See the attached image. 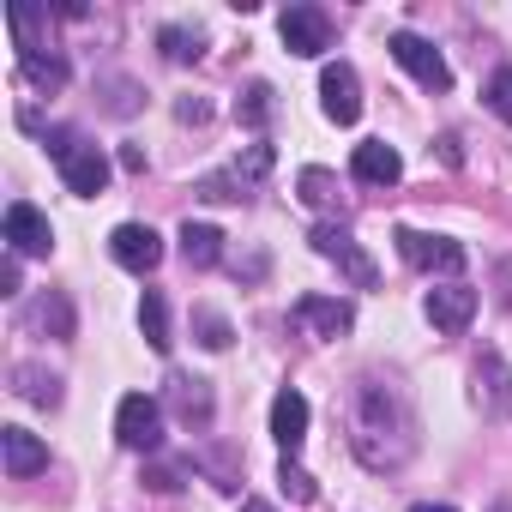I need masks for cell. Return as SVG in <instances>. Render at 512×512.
Returning <instances> with one entry per match:
<instances>
[{
	"mask_svg": "<svg viewBox=\"0 0 512 512\" xmlns=\"http://www.w3.org/2000/svg\"><path fill=\"white\" fill-rule=\"evenodd\" d=\"M49 157L61 163V181H67L79 199H97V193L109 187V157H103L97 145H85L73 127H55V133H49Z\"/></svg>",
	"mask_w": 512,
	"mask_h": 512,
	"instance_id": "1",
	"label": "cell"
},
{
	"mask_svg": "<svg viewBox=\"0 0 512 512\" xmlns=\"http://www.w3.org/2000/svg\"><path fill=\"white\" fill-rule=\"evenodd\" d=\"M392 241H398V260L404 266H416V272H464V241H452V235H422V229H392Z\"/></svg>",
	"mask_w": 512,
	"mask_h": 512,
	"instance_id": "2",
	"label": "cell"
},
{
	"mask_svg": "<svg viewBox=\"0 0 512 512\" xmlns=\"http://www.w3.org/2000/svg\"><path fill=\"white\" fill-rule=\"evenodd\" d=\"M386 49H392V61H398L422 91H446V85H452V67H446V55H440L428 37H416V31H392Z\"/></svg>",
	"mask_w": 512,
	"mask_h": 512,
	"instance_id": "3",
	"label": "cell"
},
{
	"mask_svg": "<svg viewBox=\"0 0 512 512\" xmlns=\"http://www.w3.org/2000/svg\"><path fill=\"white\" fill-rule=\"evenodd\" d=\"M115 440H121L127 452H157V446H163V410H157V398L127 392L121 410H115Z\"/></svg>",
	"mask_w": 512,
	"mask_h": 512,
	"instance_id": "4",
	"label": "cell"
},
{
	"mask_svg": "<svg viewBox=\"0 0 512 512\" xmlns=\"http://www.w3.org/2000/svg\"><path fill=\"white\" fill-rule=\"evenodd\" d=\"M266 175H272V145H247V157H235L223 175H205L199 193H205V199H247Z\"/></svg>",
	"mask_w": 512,
	"mask_h": 512,
	"instance_id": "5",
	"label": "cell"
},
{
	"mask_svg": "<svg viewBox=\"0 0 512 512\" xmlns=\"http://www.w3.org/2000/svg\"><path fill=\"white\" fill-rule=\"evenodd\" d=\"M0 235H7V253H31V260H49L55 253V229H49V217L37 211V205H25V199H13L7 205V223H0Z\"/></svg>",
	"mask_w": 512,
	"mask_h": 512,
	"instance_id": "6",
	"label": "cell"
},
{
	"mask_svg": "<svg viewBox=\"0 0 512 512\" xmlns=\"http://www.w3.org/2000/svg\"><path fill=\"white\" fill-rule=\"evenodd\" d=\"M308 241H314V253H320V260H338V266H344V278H350L356 290H374V278H380V272H374V260H368V253L356 247V235H350V229H338V223H320Z\"/></svg>",
	"mask_w": 512,
	"mask_h": 512,
	"instance_id": "7",
	"label": "cell"
},
{
	"mask_svg": "<svg viewBox=\"0 0 512 512\" xmlns=\"http://www.w3.org/2000/svg\"><path fill=\"white\" fill-rule=\"evenodd\" d=\"M320 109H326L338 127H356V121H362V79H356L350 61H332V67L320 73Z\"/></svg>",
	"mask_w": 512,
	"mask_h": 512,
	"instance_id": "8",
	"label": "cell"
},
{
	"mask_svg": "<svg viewBox=\"0 0 512 512\" xmlns=\"http://www.w3.org/2000/svg\"><path fill=\"white\" fill-rule=\"evenodd\" d=\"M109 253H115V266H127V272H157L163 266V235L151 229V223H121L115 235H109Z\"/></svg>",
	"mask_w": 512,
	"mask_h": 512,
	"instance_id": "9",
	"label": "cell"
},
{
	"mask_svg": "<svg viewBox=\"0 0 512 512\" xmlns=\"http://www.w3.org/2000/svg\"><path fill=\"white\" fill-rule=\"evenodd\" d=\"M278 31H284V49L290 55H326L332 49V19L320 7H290L278 19Z\"/></svg>",
	"mask_w": 512,
	"mask_h": 512,
	"instance_id": "10",
	"label": "cell"
},
{
	"mask_svg": "<svg viewBox=\"0 0 512 512\" xmlns=\"http://www.w3.org/2000/svg\"><path fill=\"white\" fill-rule=\"evenodd\" d=\"M428 320H434V332H464L470 320H476V290L470 284H440V290H428Z\"/></svg>",
	"mask_w": 512,
	"mask_h": 512,
	"instance_id": "11",
	"label": "cell"
},
{
	"mask_svg": "<svg viewBox=\"0 0 512 512\" xmlns=\"http://www.w3.org/2000/svg\"><path fill=\"white\" fill-rule=\"evenodd\" d=\"M296 320H302L308 332H320V338H344V332L356 326V308H350L344 296H302V302H296Z\"/></svg>",
	"mask_w": 512,
	"mask_h": 512,
	"instance_id": "12",
	"label": "cell"
},
{
	"mask_svg": "<svg viewBox=\"0 0 512 512\" xmlns=\"http://www.w3.org/2000/svg\"><path fill=\"white\" fill-rule=\"evenodd\" d=\"M0 464H7V476H37L49 470V446L31 428H0Z\"/></svg>",
	"mask_w": 512,
	"mask_h": 512,
	"instance_id": "13",
	"label": "cell"
},
{
	"mask_svg": "<svg viewBox=\"0 0 512 512\" xmlns=\"http://www.w3.org/2000/svg\"><path fill=\"white\" fill-rule=\"evenodd\" d=\"M272 434H278L284 458H296V446L308 440V398H302L296 386H284V392L272 398Z\"/></svg>",
	"mask_w": 512,
	"mask_h": 512,
	"instance_id": "14",
	"label": "cell"
},
{
	"mask_svg": "<svg viewBox=\"0 0 512 512\" xmlns=\"http://www.w3.org/2000/svg\"><path fill=\"white\" fill-rule=\"evenodd\" d=\"M350 169H356V181H368V187H392V181L404 175V157H398L386 139H368V145H356Z\"/></svg>",
	"mask_w": 512,
	"mask_h": 512,
	"instance_id": "15",
	"label": "cell"
},
{
	"mask_svg": "<svg viewBox=\"0 0 512 512\" xmlns=\"http://www.w3.org/2000/svg\"><path fill=\"white\" fill-rule=\"evenodd\" d=\"M181 260H187V266H199V272H205V266H217V260H223V229H217V223H193V217H187V223H181Z\"/></svg>",
	"mask_w": 512,
	"mask_h": 512,
	"instance_id": "16",
	"label": "cell"
},
{
	"mask_svg": "<svg viewBox=\"0 0 512 512\" xmlns=\"http://www.w3.org/2000/svg\"><path fill=\"white\" fill-rule=\"evenodd\" d=\"M169 404H175V416H181L187 428H205V422H211V392H205V380L175 374V380H169Z\"/></svg>",
	"mask_w": 512,
	"mask_h": 512,
	"instance_id": "17",
	"label": "cell"
},
{
	"mask_svg": "<svg viewBox=\"0 0 512 512\" xmlns=\"http://www.w3.org/2000/svg\"><path fill=\"white\" fill-rule=\"evenodd\" d=\"M139 332H145V344H151L157 356H169V344H175V338H169V308H163V296H157V290H145V296H139Z\"/></svg>",
	"mask_w": 512,
	"mask_h": 512,
	"instance_id": "18",
	"label": "cell"
},
{
	"mask_svg": "<svg viewBox=\"0 0 512 512\" xmlns=\"http://www.w3.org/2000/svg\"><path fill=\"white\" fill-rule=\"evenodd\" d=\"M19 73H25L37 91H61V85H67V61H61V55H43V49L19 55Z\"/></svg>",
	"mask_w": 512,
	"mask_h": 512,
	"instance_id": "19",
	"label": "cell"
},
{
	"mask_svg": "<svg viewBox=\"0 0 512 512\" xmlns=\"http://www.w3.org/2000/svg\"><path fill=\"white\" fill-rule=\"evenodd\" d=\"M235 121L260 133V127L272 121V85H247V91L235 97Z\"/></svg>",
	"mask_w": 512,
	"mask_h": 512,
	"instance_id": "20",
	"label": "cell"
},
{
	"mask_svg": "<svg viewBox=\"0 0 512 512\" xmlns=\"http://www.w3.org/2000/svg\"><path fill=\"white\" fill-rule=\"evenodd\" d=\"M296 193H302V205H314V211H326V205L338 199V181H332L326 169H302V175H296Z\"/></svg>",
	"mask_w": 512,
	"mask_h": 512,
	"instance_id": "21",
	"label": "cell"
},
{
	"mask_svg": "<svg viewBox=\"0 0 512 512\" xmlns=\"http://www.w3.org/2000/svg\"><path fill=\"white\" fill-rule=\"evenodd\" d=\"M278 488H284V494H290L296 506H314V500H320V488H314V476H308V470H302L296 458H284V464H278Z\"/></svg>",
	"mask_w": 512,
	"mask_h": 512,
	"instance_id": "22",
	"label": "cell"
},
{
	"mask_svg": "<svg viewBox=\"0 0 512 512\" xmlns=\"http://www.w3.org/2000/svg\"><path fill=\"white\" fill-rule=\"evenodd\" d=\"M31 326H55V338H73V308H67L61 296H43V302L31 308Z\"/></svg>",
	"mask_w": 512,
	"mask_h": 512,
	"instance_id": "23",
	"label": "cell"
},
{
	"mask_svg": "<svg viewBox=\"0 0 512 512\" xmlns=\"http://www.w3.org/2000/svg\"><path fill=\"white\" fill-rule=\"evenodd\" d=\"M157 43H163V55H169V61H199V31L163 25V31H157Z\"/></svg>",
	"mask_w": 512,
	"mask_h": 512,
	"instance_id": "24",
	"label": "cell"
},
{
	"mask_svg": "<svg viewBox=\"0 0 512 512\" xmlns=\"http://www.w3.org/2000/svg\"><path fill=\"white\" fill-rule=\"evenodd\" d=\"M193 326H199V344H205V350H229V338H235V332H229V320H223V314H211V308H199V314H193Z\"/></svg>",
	"mask_w": 512,
	"mask_h": 512,
	"instance_id": "25",
	"label": "cell"
},
{
	"mask_svg": "<svg viewBox=\"0 0 512 512\" xmlns=\"http://www.w3.org/2000/svg\"><path fill=\"white\" fill-rule=\"evenodd\" d=\"M482 97H488V109L512 127V67H500V73L488 79V91H482Z\"/></svg>",
	"mask_w": 512,
	"mask_h": 512,
	"instance_id": "26",
	"label": "cell"
},
{
	"mask_svg": "<svg viewBox=\"0 0 512 512\" xmlns=\"http://www.w3.org/2000/svg\"><path fill=\"white\" fill-rule=\"evenodd\" d=\"M19 380H25V386H19V392H25V398H31V404H55V398H61V392H55V380H43V374H37V368H19Z\"/></svg>",
	"mask_w": 512,
	"mask_h": 512,
	"instance_id": "27",
	"label": "cell"
},
{
	"mask_svg": "<svg viewBox=\"0 0 512 512\" xmlns=\"http://www.w3.org/2000/svg\"><path fill=\"white\" fill-rule=\"evenodd\" d=\"M13 290H19V253L0 260V296H13Z\"/></svg>",
	"mask_w": 512,
	"mask_h": 512,
	"instance_id": "28",
	"label": "cell"
},
{
	"mask_svg": "<svg viewBox=\"0 0 512 512\" xmlns=\"http://www.w3.org/2000/svg\"><path fill=\"white\" fill-rule=\"evenodd\" d=\"M121 169H127V175H145V151H139V145H121Z\"/></svg>",
	"mask_w": 512,
	"mask_h": 512,
	"instance_id": "29",
	"label": "cell"
},
{
	"mask_svg": "<svg viewBox=\"0 0 512 512\" xmlns=\"http://www.w3.org/2000/svg\"><path fill=\"white\" fill-rule=\"evenodd\" d=\"M145 482H151V488H157V494H169V488H175V470H151V476H145Z\"/></svg>",
	"mask_w": 512,
	"mask_h": 512,
	"instance_id": "30",
	"label": "cell"
},
{
	"mask_svg": "<svg viewBox=\"0 0 512 512\" xmlns=\"http://www.w3.org/2000/svg\"><path fill=\"white\" fill-rule=\"evenodd\" d=\"M241 512H278V506H266V500H241Z\"/></svg>",
	"mask_w": 512,
	"mask_h": 512,
	"instance_id": "31",
	"label": "cell"
},
{
	"mask_svg": "<svg viewBox=\"0 0 512 512\" xmlns=\"http://www.w3.org/2000/svg\"><path fill=\"white\" fill-rule=\"evenodd\" d=\"M410 512H452V506H428V500H422V506H410Z\"/></svg>",
	"mask_w": 512,
	"mask_h": 512,
	"instance_id": "32",
	"label": "cell"
}]
</instances>
